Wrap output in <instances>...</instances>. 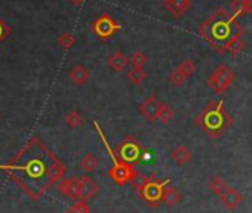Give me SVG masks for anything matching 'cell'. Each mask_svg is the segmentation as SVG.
<instances>
[{"label": "cell", "mask_w": 252, "mask_h": 213, "mask_svg": "<svg viewBox=\"0 0 252 213\" xmlns=\"http://www.w3.org/2000/svg\"><path fill=\"white\" fill-rule=\"evenodd\" d=\"M0 169L33 200L42 197L67 172L65 164L39 138H32Z\"/></svg>", "instance_id": "cell-1"}, {"label": "cell", "mask_w": 252, "mask_h": 213, "mask_svg": "<svg viewBox=\"0 0 252 213\" xmlns=\"http://www.w3.org/2000/svg\"><path fill=\"white\" fill-rule=\"evenodd\" d=\"M141 156H143V148H141L140 142L134 136H126L116 147V153H114L113 159H114V161L120 160L125 163L134 164L141 159Z\"/></svg>", "instance_id": "cell-2"}, {"label": "cell", "mask_w": 252, "mask_h": 213, "mask_svg": "<svg viewBox=\"0 0 252 213\" xmlns=\"http://www.w3.org/2000/svg\"><path fill=\"white\" fill-rule=\"evenodd\" d=\"M166 185H168L166 181H160L155 175H152V176L147 178V182L143 186V189L140 191V194H141L143 200L146 201V204L149 207H158L159 206V203L162 201L163 188Z\"/></svg>", "instance_id": "cell-3"}, {"label": "cell", "mask_w": 252, "mask_h": 213, "mask_svg": "<svg viewBox=\"0 0 252 213\" xmlns=\"http://www.w3.org/2000/svg\"><path fill=\"white\" fill-rule=\"evenodd\" d=\"M91 30L98 39L107 40V39H111L117 31H120V24H117L111 15L102 14L92 23Z\"/></svg>", "instance_id": "cell-4"}, {"label": "cell", "mask_w": 252, "mask_h": 213, "mask_svg": "<svg viewBox=\"0 0 252 213\" xmlns=\"http://www.w3.org/2000/svg\"><path fill=\"white\" fill-rule=\"evenodd\" d=\"M134 172H135V169H134L132 164L120 161V160H116L114 164L108 169L110 178L116 184H119V185H125L126 182H129V179L132 178Z\"/></svg>", "instance_id": "cell-5"}, {"label": "cell", "mask_w": 252, "mask_h": 213, "mask_svg": "<svg viewBox=\"0 0 252 213\" xmlns=\"http://www.w3.org/2000/svg\"><path fill=\"white\" fill-rule=\"evenodd\" d=\"M162 102L156 96H149L140 106V113L144 116L147 122H155L159 117V113L162 110Z\"/></svg>", "instance_id": "cell-6"}, {"label": "cell", "mask_w": 252, "mask_h": 213, "mask_svg": "<svg viewBox=\"0 0 252 213\" xmlns=\"http://www.w3.org/2000/svg\"><path fill=\"white\" fill-rule=\"evenodd\" d=\"M58 184V191L68 197L73 201L80 200V194H79V178L73 176V178H64L61 181L57 182Z\"/></svg>", "instance_id": "cell-7"}, {"label": "cell", "mask_w": 252, "mask_h": 213, "mask_svg": "<svg viewBox=\"0 0 252 213\" xmlns=\"http://www.w3.org/2000/svg\"><path fill=\"white\" fill-rule=\"evenodd\" d=\"M98 189L99 188L92 181V178H89V176L79 178V194H80V200H83V201L91 200L98 192Z\"/></svg>", "instance_id": "cell-8"}, {"label": "cell", "mask_w": 252, "mask_h": 213, "mask_svg": "<svg viewBox=\"0 0 252 213\" xmlns=\"http://www.w3.org/2000/svg\"><path fill=\"white\" fill-rule=\"evenodd\" d=\"M231 79H233V76H231L230 71H227L225 68H220V70H217V71L212 74L209 83H211V86L214 87V90L221 92V90H224V89L228 86V83H230Z\"/></svg>", "instance_id": "cell-9"}, {"label": "cell", "mask_w": 252, "mask_h": 213, "mask_svg": "<svg viewBox=\"0 0 252 213\" xmlns=\"http://www.w3.org/2000/svg\"><path fill=\"white\" fill-rule=\"evenodd\" d=\"M220 198L221 201L228 207V209H236L240 201H242V195L237 189L231 188V186H227L221 194H220Z\"/></svg>", "instance_id": "cell-10"}, {"label": "cell", "mask_w": 252, "mask_h": 213, "mask_svg": "<svg viewBox=\"0 0 252 213\" xmlns=\"http://www.w3.org/2000/svg\"><path fill=\"white\" fill-rule=\"evenodd\" d=\"M107 64H108V67L113 68L114 71H122V70L126 68V65L129 64V58L126 56L123 52L117 51V52H113V53L108 56Z\"/></svg>", "instance_id": "cell-11"}, {"label": "cell", "mask_w": 252, "mask_h": 213, "mask_svg": "<svg viewBox=\"0 0 252 213\" xmlns=\"http://www.w3.org/2000/svg\"><path fill=\"white\" fill-rule=\"evenodd\" d=\"M88 79H89V71H88L86 67H83L82 64H76V65L70 70V80H71L76 86L85 84Z\"/></svg>", "instance_id": "cell-12"}, {"label": "cell", "mask_w": 252, "mask_h": 213, "mask_svg": "<svg viewBox=\"0 0 252 213\" xmlns=\"http://www.w3.org/2000/svg\"><path fill=\"white\" fill-rule=\"evenodd\" d=\"M171 159L178 164V166H184L191 160V153L189 148L186 147H177L172 153H171Z\"/></svg>", "instance_id": "cell-13"}, {"label": "cell", "mask_w": 252, "mask_h": 213, "mask_svg": "<svg viewBox=\"0 0 252 213\" xmlns=\"http://www.w3.org/2000/svg\"><path fill=\"white\" fill-rule=\"evenodd\" d=\"M180 200H181V194H180V191H178L175 186H169V185H166V186L163 188V192H162V201H165V203H166V204H169V206H174V204L180 203Z\"/></svg>", "instance_id": "cell-14"}, {"label": "cell", "mask_w": 252, "mask_h": 213, "mask_svg": "<svg viewBox=\"0 0 252 213\" xmlns=\"http://www.w3.org/2000/svg\"><path fill=\"white\" fill-rule=\"evenodd\" d=\"M165 6L172 11L175 15H180L183 14V11L189 6V0H166Z\"/></svg>", "instance_id": "cell-15"}, {"label": "cell", "mask_w": 252, "mask_h": 213, "mask_svg": "<svg viewBox=\"0 0 252 213\" xmlns=\"http://www.w3.org/2000/svg\"><path fill=\"white\" fill-rule=\"evenodd\" d=\"M64 120H65L67 126H68V128H71V129H77V128L82 125V122H83V119H82L80 113H79V111H76V110L68 111V113L64 116Z\"/></svg>", "instance_id": "cell-16"}, {"label": "cell", "mask_w": 252, "mask_h": 213, "mask_svg": "<svg viewBox=\"0 0 252 213\" xmlns=\"http://www.w3.org/2000/svg\"><path fill=\"white\" fill-rule=\"evenodd\" d=\"M128 79L131 83L134 84H141L146 79V71L144 68H138V67H131V70L128 71Z\"/></svg>", "instance_id": "cell-17"}, {"label": "cell", "mask_w": 252, "mask_h": 213, "mask_svg": "<svg viewBox=\"0 0 252 213\" xmlns=\"http://www.w3.org/2000/svg\"><path fill=\"white\" fill-rule=\"evenodd\" d=\"M80 167H82L85 172H94V170L98 167V160L94 157L92 153H88V154H85V157L80 160Z\"/></svg>", "instance_id": "cell-18"}, {"label": "cell", "mask_w": 252, "mask_h": 213, "mask_svg": "<svg viewBox=\"0 0 252 213\" xmlns=\"http://www.w3.org/2000/svg\"><path fill=\"white\" fill-rule=\"evenodd\" d=\"M147 178L149 176H146L143 172H138V170H135L134 172V175H132V178L129 179V182L132 184V186L140 192L141 189H143V186L146 185V182H147Z\"/></svg>", "instance_id": "cell-19"}, {"label": "cell", "mask_w": 252, "mask_h": 213, "mask_svg": "<svg viewBox=\"0 0 252 213\" xmlns=\"http://www.w3.org/2000/svg\"><path fill=\"white\" fill-rule=\"evenodd\" d=\"M209 188H211V191L212 192H215V194H221L225 188H227V184L224 182V179L222 178H220V176H215V178H212L211 181H209Z\"/></svg>", "instance_id": "cell-20"}, {"label": "cell", "mask_w": 252, "mask_h": 213, "mask_svg": "<svg viewBox=\"0 0 252 213\" xmlns=\"http://www.w3.org/2000/svg\"><path fill=\"white\" fill-rule=\"evenodd\" d=\"M65 213H91V209H89V206H88L86 201L77 200L71 207H68L65 210Z\"/></svg>", "instance_id": "cell-21"}, {"label": "cell", "mask_w": 252, "mask_h": 213, "mask_svg": "<svg viewBox=\"0 0 252 213\" xmlns=\"http://www.w3.org/2000/svg\"><path fill=\"white\" fill-rule=\"evenodd\" d=\"M74 43H76V37L71 33H63L58 37V45L64 49H70Z\"/></svg>", "instance_id": "cell-22"}, {"label": "cell", "mask_w": 252, "mask_h": 213, "mask_svg": "<svg viewBox=\"0 0 252 213\" xmlns=\"http://www.w3.org/2000/svg\"><path fill=\"white\" fill-rule=\"evenodd\" d=\"M129 62L132 64V67L143 68V67L146 65V62H147V56H146V53L137 51V52H134V53L129 56Z\"/></svg>", "instance_id": "cell-23"}, {"label": "cell", "mask_w": 252, "mask_h": 213, "mask_svg": "<svg viewBox=\"0 0 252 213\" xmlns=\"http://www.w3.org/2000/svg\"><path fill=\"white\" fill-rule=\"evenodd\" d=\"M172 117H174V110L171 108V106H168V105H162V110H160L158 119H159L162 123H168Z\"/></svg>", "instance_id": "cell-24"}, {"label": "cell", "mask_w": 252, "mask_h": 213, "mask_svg": "<svg viewBox=\"0 0 252 213\" xmlns=\"http://www.w3.org/2000/svg\"><path fill=\"white\" fill-rule=\"evenodd\" d=\"M184 80H186V77H184L178 70H174V71L169 74V81H171L174 86H181V84L184 83Z\"/></svg>", "instance_id": "cell-25"}, {"label": "cell", "mask_w": 252, "mask_h": 213, "mask_svg": "<svg viewBox=\"0 0 252 213\" xmlns=\"http://www.w3.org/2000/svg\"><path fill=\"white\" fill-rule=\"evenodd\" d=\"M177 70H178V71H180V73H181V74L186 77V79H187V77H189V76L193 73V70H194V65H193L190 61H184V62H183V64H181V65L177 68Z\"/></svg>", "instance_id": "cell-26"}, {"label": "cell", "mask_w": 252, "mask_h": 213, "mask_svg": "<svg viewBox=\"0 0 252 213\" xmlns=\"http://www.w3.org/2000/svg\"><path fill=\"white\" fill-rule=\"evenodd\" d=\"M9 34H11V28L2 18H0V43H2L6 39V36H9Z\"/></svg>", "instance_id": "cell-27"}, {"label": "cell", "mask_w": 252, "mask_h": 213, "mask_svg": "<svg viewBox=\"0 0 252 213\" xmlns=\"http://www.w3.org/2000/svg\"><path fill=\"white\" fill-rule=\"evenodd\" d=\"M70 2H71V3H74V5H80V3L83 2V0H70Z\"/></svg>", "instance_id": "cell-28"}]
</instances>
